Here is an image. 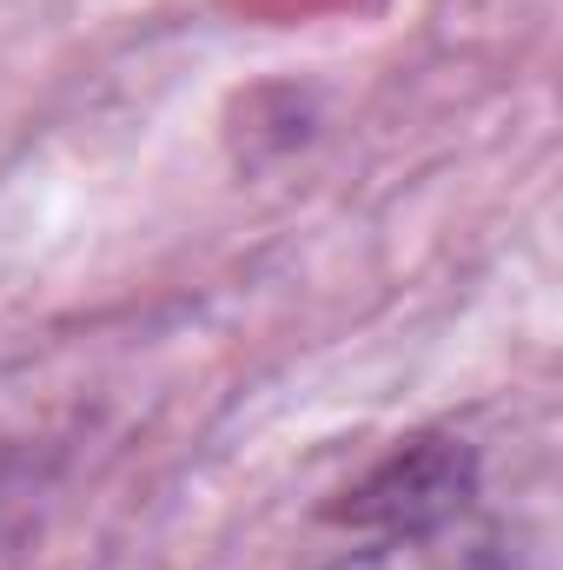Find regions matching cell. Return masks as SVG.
Listing matches in <instances>:
<instances>
[{"label": "cell", "mask_w": 563, "mask_h": 570, "mask_svg": "<svg viewBox=\"0 0 563 570\" xmlns=\"http://www.w3.org/2000/svg\"><path fill=\"white\" fill-rule=\"evenodd\" d=\"M464 491V471H451V451L424 444L412 458H392L378 484L358 491V518H418V511H451ZM464 504V498H457Z\"/></svg>", "instance_id": "1"}]
</instances>
